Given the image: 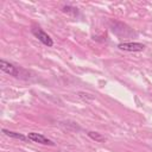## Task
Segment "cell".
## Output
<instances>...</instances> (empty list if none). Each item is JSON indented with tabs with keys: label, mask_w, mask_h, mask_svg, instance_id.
<instances>
[{
	"label": "cell",
	"mask_w": 152,
	"mask_h": 152,
	"mask_svg": "<svg viewBox=\"0 0 152 152\" xmlns=\"http://www.w3.org/2000/svg\"><path fill=\"white\" fill-rule=\"evenodd\" d=\"M0 69L4 72H6L11 76H14V77H18V78L23 76V72H25V70L23 68L17 66L13 63H10L5 59H0Z\"/></svg>",
	"instance_id": "obj_1"
},
{
	"label": "cell",
	"mask_w": 152,
	"mask_h": 152,
	"mask_svg": "<svg viewBox=\"0 0 152 152\" xmlns=\"http://www.w3.org/2000/svg\"><path fill=\"white\" fill-rule=\"evenodd\" d=\"M32 34H33L39 42H42L44 45H46V46H49V48L53 45V40H52V38H51L46 32H44L42 28H38V27L32 28Z\"/></svg>",
	"instance_id": "obj_2"
},
{
	"label": "cell",
	"mask_w": 152,
	"mask_h": 152,
	"mask_svg": "<svg viewBox=\"0 0 152 152\" xmlns=\"http://www.w3.org/2000/svg\"><path fill=\"white\" fill-rule=\"evenodd\" d=\"M118 48L120 50L128 51V52H138V51H142L145 49V45L137 42H125V43H120Z\"/></svg>",
	"instance_id": "obj_3"
},
{
	"label": "cell",
	"mask_w": 152,
	"mask_h": 152,
	"mask_svg": "<svg viewBox=\"0 0 152 152\" xmlns=\"http://www.w3.org/2000/svg\"><path fill=\"white\" fill-rule=\"evenodd\" d=\"M27 138L30 141H33V142H38V144H43V145H51L53 146L55 142L52 140H50L49 138L44 137L43 134L40 133H36V132H30L27 134Z\"/></svg>",
	"instance_id": "obj_4"
},
{
	"label": "cell",
	"mask_w": 152,
	"mask_h": 152,
	"mask_svg": "<svg viewBox=\"0 0 152 152\" xmlns=\"http://www.w3.org/2000/svg\"><path fill=\"white\" fill-rule=\"evenodd\" d=\"M2 133H5L7 137L13 138V139H18V140H23V141H30L27 135H24L23 133H18V132H13V131H8L6 128H2Z\"/></svg>",
	"instance_id": "obj_5"
},
{
	"label": "cell",
	"mask_w": 152,
	"mask_h": 152,
	"mask_svg": "<svg viewBox=\"0 0 152 152\" xmlns=\"http://www.w3.org/2000/svg\"><path fill=\"white\" fill-rule=\"evenodd\" d=\"M88 135H89V138H91L93 140H95V141H97V142H102V141H104L106 140V138L102 135V134H100V133H97V132H88Z\"/></svg>",
	"instance_id": "obj_6"
}]
</instances>
